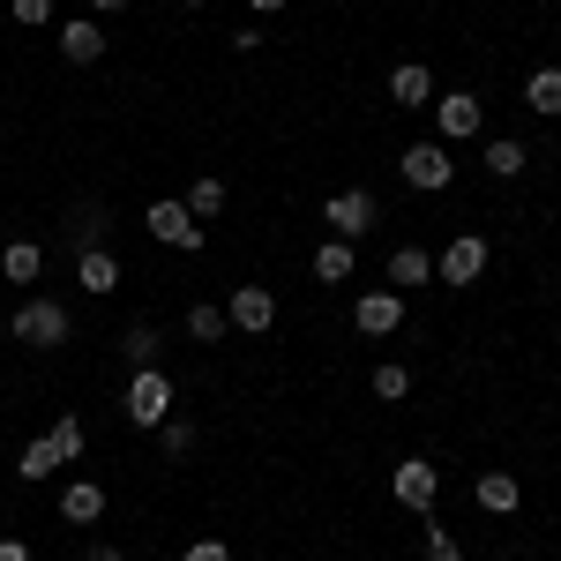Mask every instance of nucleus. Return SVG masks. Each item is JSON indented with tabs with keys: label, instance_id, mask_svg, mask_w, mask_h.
Wrapping results in <instances>:
<instances>
[{
	"label": "nucleus",
	"instance_id": "1",
	"mask_svg": "<svg viewBox=\"0 0 561 561\" xmlns=\"http://www.w3.org/2000/svg\"><path fill=\"white\" fill-rule=\"evenodd\" d=\"M121 404H128V420L135 427H165V420H173V375H165V367H135V382H128V397H121Z\"/></svg>",
	"mask_w": 561,
	"mask_h": 561
},
{
	"label": "nucleus",
	"instance_id": "2",
	"mask_svg": "<svg viewBox=\"0 0 561 561\" xmlns=\"http://www.w3.org/2000/svg\"><path fill=\"white\" fill-rule=\"evenodd\" d=\"M68 330H76V314H68L60 300H23L15 307V345L53 352V345H68Z\"/></svg>",
	"mask_w": 561,
	"mask_h": 561
},
{
	"label": "nucleus",
	"instance_id": "3",
	"mask_svg": "<svg viewBox=\"0 0 561 561\" xmlns=\"http://www.w3.org/2000/svg\"><path fill=\"white\" fill-rule=\"evenodd\" d=\"M142 232H150L158 248H180V255H203V240H210V232L187 217V203H150V210H142Z\"/></svg>",
	"mask_w": 561,
	"mask_h": 561
},
{
	"label": "nucleus",
	"instance_id": "4",
	"mask_svg": "<svg viewBox=\"0 0 561 561\" xmlns=\"http://www.w3.org/2000/svg\"><path fill=\"white\" fill-rule=\"evenodd\" d=\"M225 322H232L240 337H262V330L277 322V293H270V285H232V300H225Z\"/></svg>",
	"mask_w": 561,
	"mask_h": 561
},
{
	"label": "nucleus",
	"instance_id": "5",
	"mask_svg": "<svg viewBox=\"0 0 561 561\" xmlns=\"http://www.w3.org/2000/svg\"><path fill=\"white\" fill-rule=\"evenodd\" d=\"M322 217H330V232H337V240H367V225L382 217V203H375L367 187H345V195H330V203H322Z\"/></svg>",
	"mask_w": 561,
	"mask_h": 561
},
{
	"label": "nucleus",
	"instance_id": "6",
	"mask_svg": "<svg viewBox=\"0 0 561 561\" xmlns=\"http://www.w3.org/2000/svg\"><path fill=\"white\" fill-rule=\"evenodd\" d=\"M479 270H486V232H457V240L442 248V262H434L442 285H479Z\"/></svg>",
	"mask_w": 561,
	"mask_h": 561
},
{
	"label": "nucleus",
	"instance_id": "7",
	"mask_svg": "<svg viewBox=\"0 0 561 561\" xmlns=\"http://www.w3.org/2000/svg\"><path fill=\"white\" fill-rule=\"evenodd\" d=\"M389 494H397L404 510H420V517H427V510H434V494H442V472H434L427 457H404V465L389 472Z\"/></svg>",
	"mask_w": 561,
	"mask_h": 561
},
{
	"label": "nucleus",
	"instance_id": "8",
	"mask_svg": "<svg viewBox=\"0 0 561 561\" xmlns=\"http://www.w3.org/2000/svg\"><path fill=\"white\" fill-rule=\"evenodd\" d=\"M397 173L412 180V187H427V195H442V187L457 180V165H449V150H442V142H412V150L397 158Z\"/></svg>",
	"mask_w": 561,
	"mask_h": 561
},
{
	"label": "nucleus",
	"instance_id": "9",
	"mask_svg": "<svg viewBox=\"0 0 561 561\" xmlns=\"http://www.w3.org/2000/svg\"><path fill=\"white\" fill-rule=\"evenodd\" d=\"M427 113H434V128L449 135V142H472V135H479V98H472V90H434Z\"/></svg>",
	"mask_w": 561,
	"mask_h": 561
},
{
	"label": "nucleus",
	"instance_id": "10",
	"mask_svg": "<svg viewBox=\"0 0 561 561\" xmlns=\"http://www.w3.org/2000/svg\"><path fill=\"white\" fill-rule=\"evenodd\" d=\"M352 322H359V337H389V330L404 322V293H389V285H375V293H359V307H352Z\"/></svg>",
	"mask_w": 561,
	"mask_h": 561
},
{
	"label": "nucleus",
	"instance_id": "11",
	"mask_svg": "<svg viewBox=\"0 0 561 561\" xmlns=\"http://www.w3.org/2000/svg\"><path fill=\"white\" fill-rule=\"evenodd\" d=\"M76 285L98 293V300L121 293V255H113V248H83V255H76Z\"/></svg>",
	"mask_w": 561,
	"mask_h": 561
},
{
	"label": "nucleus",
	"instance_id": "12",
	"mask_svg": "<svg viewBox=\"0 0 561 561\" xmlns=\"http://www.w3.org/2000/svg\"><path fill=\"white\" fill-rule=\"evenodd\" d=\"M389 98H397V105H412V113H420V105H434L427 60H404V68H389Z\"/></svg>",
	"mask_w": 561,
	"mask_h": 561
},
{
	"label": "nucleus",
	"instance_id": "13",
	"mask_svg": "<svg viewBox=\"0 0 561 561\" xmlns=\"http://www.w3.org/2000/svg\"><path fill=\"white\" fill-rule=\"evenodd\" d=\"M60 517L68 524H98L105 517V486H98V479H68V486H60Z\"/></svg>",
	"mask_w": 561,
	"mask_h": 561
},
{
	"label": "nucleus",
	"instance_id": "14",
	"mask_svg": "<svg viewBox=\"0 0 561 561\" xmlns=\"http://www.w3.org/2000/svg\"><path fill=\"white\" fill-rule=\"evenodd\" d=\"M479 510H486V517H510V510H517L524 502V486H517V472H479Z\"/></svg>",
	"mask_w": 561,
	"mask_h": 561
},
{
	"label": "nucleus",
	"instance_id": "15",
	"mask_svg": "<svg viewBox=\"0 0 561 561\" xmlns=\"http://www.w3.org/2000/svg\"><path fill=\"white\" fill-rule=\"evenodd\" d=\"M38 270H45L38 240H8V248H0V277H8V285H38Z\"/></svg>",
	"mask_w": 561,
	"mask_h": 561
},
{
	"label": "nucleus",
	"instance_id": "16",
	"mask_svg": "<svg viewBox=\"0 0 561 561\" xmlns=\"http://www.w3.org/2000/svg\"><path fill=\"white\" fill-rule=\"evenodd\" d=\"M524 105H531L539 121H561V68H531V76H524Z\"/></svg>",
	"mask_w": 561,
	"mask_h": 561
},
{
	"label": "nucleus",
	"instance_id": "17",
	"mask_svg": "<svg viewBox=\"0 0 561 561\" xmlns=\"http://www.w3.org/2000/svg\"><path fill=\"white\" fill-rule=\"evenodd\" d=\"M60 53H68L76 68H90V60L105 53V31H98L90 15H76V23H60Z\"/></svg>",
	"mask_w": 561,
	"mask_h": 561
},
{
	"label": "nucleus",
	"instance_id": "18",
	"mask_svg": "<svg viewBox=\"0 0 561 561\" xmlns=\"http://www.w3.org/2000/svg\"><path fill=\"white\" fill-rule=\"evenodd\" d=\"M427 277H434L427 248H397V255H389V293H412V285H427Z\"/></svg>",
	"mask_w": 561,
	"mask_h": 561
},
{
	"label": "nucleus",
	"instance_id": "19",
	"mask_svg": "<svg viewBox=\"0 0 561 561\" xmlns=\"http://www.w3.org/2000/svg\"><path fill=\"white\" fill-rule=\"evenodd\" d=\"M68 248L83 255V248H105V203H76L68 210Z\"/></svg>",
	"mask_w": 561,
	"mask_h": 561
},
{
	"label": "nucleus",
	"instance_id": "20",
	"mask_svg": "<svg viewBox=\"0 0 561 561\" xmlns=\"http://www.w3.org/2000/svg\"><path fill=\"white\" fill-rule=\"evenodd\" d=\"M479 165H486L494 180H517L524 165H531V158H524V142H517V135H494V142L479 150Z\"/></svg>",
	"mask_w": 561,
	"mask_h": 561
},
{
	"label": "nucleus",
	"instance_id": "21",
	"mask_svg": "<svg viewBox=\"0 0 561 561\" xmlns=\"http://www.w3.org/2000/svg\"><path fill=\"white\" fill-rule=\"evenodd\" d=\"M314 277H322V285H345L352 277V240H322V248H314Z\"/></svg>",
	"mask_w": 561,
	"mask_h": 561
},
{
	"label": "nucleus",
	"instance_id": "22",
	"mask_svg": "<svg viewBox=\"0 0 561 561\" xmlns=\"http://www.w3.org/2000/svg\"><path fill=\"white\" fill-rule=\"evenodd\" d=\"M60 472V449H53V442H31V449H23V457H15V479H31V486H38V479H53Z\"/></svg>",
	"mask_w": 561,
	"mask_h": 561
},
{
	"label": "nucleus",
	"instance_id": "23",
	"mask_svg": "<svg viewBox=\"0 0 561 561\" xmlns=\"http://www.w3.org/2000/svg\"><path fill=\"white\" fill-rule=\"evenodd\" d=\"M45 442H53V449H60V465H76V457H83V420H76V412H60V420H53V434H45Z\"/></svg>",
	"mask_w": 561,
	"mask_h": 561
},
{
	"label": "nucleus",
	"instance_id": "24",
	"mask_svg": "<svg viewBox=\"0 0 561 561\" xmlns=\"http://www.w3.org/2000/svg\"><path fill=\"white\" fill-rule=\"evenodd\" d=\"M225 330H232V322H225V307H187V337H195V345H217V337H225Z\"/></svg>",
	"mask_w": 561,
	"mask_h": 561
},
{
	"label": "nucleus",
	"instance_id": "25",
	"mask_svg": "<svg viewBox=\"0 0 561 561\" xmlns=\"http://www.w3.org/2000/svg\"><path fill=\"white\" fill-rule=\"evenodd\" d=\"M121 352H128V367H158V352H165V345H158V330H150V322H135L128 337H121Z\"/></svg>",
	"mask_w": 561,
	"mask_h": 561
},
{
	"label": "nucleus",
	"instance_id": "26",
	"mask_svg": "<svg viewBox=\"0 0 561 561\" xmlns=\"http://www.w3.org/2000/svg\"><path fill=\"white\" fill-rule=\"evenodd\" d=\"M225 210V180H195L187 187V217H217Z\"/></svg>",
	"mask_w": 561,
	"mask_h": 561
},
{
	"label": "nucleus",
	"instance_id": "27",
	"mask_svg": "<svg viewBox=\"0 0 561 561\" xmlns=\"http://www.w3.org/2000/svg\"><path fill=\"white\" fill-rule=\"evenodd\" d=\"M375 397H382V404H397V397H404V389H412V375H404V367H397V359H382V367H375Z\"/></svg>",
	"mask_w": 561,
	"mask_h": 561
},
{
	"label": "nucleus",
	"instance_id": "28",
	"mask_svg": "<svg viewBox=\"0 0 561 561\" xmlns=\"http://www.w3.org/2000/svg\"><path fill=\"white\" fill-rule=\"evenodd\" d=\"M420 539H427V561H465V547H457V539H449L442 524H427V517H420Z\"/></svg>",
	"mask_w": 561,
	"mask_h": 561
},
{
	"label": "nucleus",
	"instance_id": "29",
	"mask_svg": "<svg viewBox=\"0 0 561 561\" xmlns=\"http://www.w3.org/2000/svg\"><path fill=\"white\" fill-rule=\"evenodd\" d=\"M158 442H165L173 457H187V449H195V420H165V427H158Z\"/></svg>",
	"mask_w": 561,
	"mask_h": 561
},
{
	"label": "nucleus",
	"instance_id": "30",
	"mask_svg": "<svg viewBox=\"0 0 561 561\" xmlns=\"http://www.w3.org/2000/svg\"><path fill=\"white\" fill-rule=\"evenodd\" d=\"M45 15H53V0H15V23H23V31H38Z\"/></svg>",
	"mask_w": 561,
	"mask_h": 561
},
{
	"label": "nucleus",
	"instance_id": "31",
	"mask_svg": "<svg viewBox=\"0 0 561 561\" xmlns=\"http://www.w3.org/2000/svg\"><path fill=\"white\" fill-rule=\"evenodd\" d=\"M187 561H232V547H225V539H195V547H187Z\"/></svg>",
	"mask_w": 561,
	"mask_h": 561
},
{
	"label": "nucleus",
	"instance_id": "32",
	"mask_svg": "<svg viewBox=\"0 0 561 561\" xmlns=\"http://www.w3.org/2000/svg\"><path fill=\"white\" fill-rule=\"evenodd\" d=\"M0 561H31V547L23 539H0Z\"/></svg>",
	"mask_w": 561,
	"mask_h": 561
},
{
	"label": "nucleus",
	"instance_id": "33",
	"mask_svg": "<svg viewBox=\"0 0 561 561\" xmlns=\"http://www.w3.org/2000/svg\"><path fill=\"white\" fill-rule=\"evenodd\" d=\"M121 8H128V0H90V15H121Z\"/></svg>",
	"mask_w": 561,
	"mask_h": 561
},
{
	"label": "nucleus",
	"instance_id": "34",
	"mask_svg": "<svg viewBox=\"0 0 561 561\" xmlns=\"http://www.w3.org/2000/svg\"><path fill=\"white\" fill-rule=\"evenodd\" d=\"M83 561H121V547H90V554Z\"/></svg>",
	"mask_w": 561,
	"mask_h": 561
},
{
	"label": "nucleus",
	"instance_id": "35",
	"mask_svg": "<svg viewBox=\"0 0 561 561\" xmlns=\"http://www.w3.org/2000/svg\"><path fill=\"white\" fill-rule=\"evenodd\" d=\"M248 8H255V15H277V8H285V0H248Z\"/></svg>",
	"mask_w": 561,
	"mask_h": 561
},
{
	"label": "nucleus",
	"instance_id": "36",
	"mask_svg": "<svg viewBox=\"0 0 561 561\" xmlns=\"http://www.w3.org/2000/svg\"><path fill=\"white\" fill-rule=\"evenodd\" d=\"M180 8H210V0H180Z\"/></svg>",
	"mask_w": 561,
	"mask_h": 561
}]
</instances>
